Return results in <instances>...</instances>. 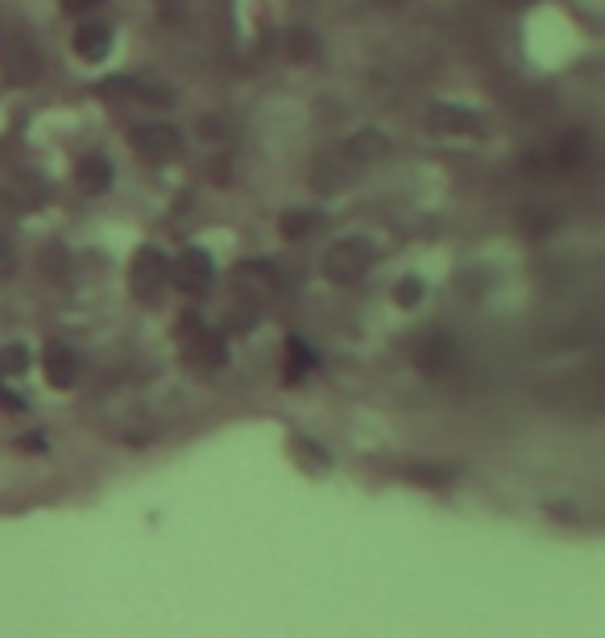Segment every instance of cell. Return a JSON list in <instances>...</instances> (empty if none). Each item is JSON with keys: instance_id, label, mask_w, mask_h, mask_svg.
<instances>
[{"instance_id": "277c9868", "label": "cell", "mask_w": 605, "mask_h": 638, "mask_svg": "<svg viewBox=\"0 0 605 638\" xmlns=\"http://www.w3.org/2000/svg\"><path fill=\"white\" fill-rule=\"evenodd\" d=\"M166 274H171V262L162 258V249H153V245L137 249V258L129 265V283L141 299H153L158 290L166 287Z\"/></svg>"}, {"instance_id": "8fae6325", "label": "cell", "mask_w": 605, "mask_h": 638, "mask_svg": "<svg viewBox=\"0 0 605 638\" xmlns=\"http://www.w3.org/2000/svg\"><path fill=\"white\" fill-rule=\"evenodd\" d=\"M432 129H440V133H477V112L456 109V104H435L432 109Z\"/></svg>"}, {"instance_id": "7c38bea8", "label": "cell", "mask_w": 605, "mask_h": 638, "mask_svg": "<svg viewBox=\"0 0 605 638\" xmlns=\"http://www.w3.org/2000/svg\"><path fill=\"white\" fill-rule=\"evenodd\" d=\"M584 158H589V133L584 129L564 133L560 150H556V166H560V171H577Z\"/></svg>"}, {"instance_id": "30bf717a", "label": "cell", "mask_w": 605, "mask_h": 638, "mask_svg": "<svg viewBox=\"0 0 605 638\" xmlns=\"http://www.w3.org/2000/svg\"><path fill=\"white\" fill-rule=\"evenodd\" d=\"M75 175H79V187H84L87 196H100V191H109L112 187V162L104 154H87L79 166H75Z\"/></svg>"}, {"instance_id": "7a4b0ae2", "label": "cell", "mask_w": 605, "mask_h": 638, "mask_svg": "<svg viewBox=\"0 0 605 638\" xmlns=\"http://www.w3.org/2000/svg\"><path fill=\"white\" fill-rule=\"evenodd\" d=\"M129 146L150 162H171L183 150V133L166 125V121H146V125L129 129Z\"/></svg>"}, {"instance_id": "8992f818", "label": "cell", "mask_w": 605, "mask_h": 638, "mask_svg": "<svg viewBox=\"0 0 605 638\" xmlns=\"http://www.w3.org/2000/svg\"><path fill=\"white\" fill-rule=\"evenodd\" d=\"M386 154H390V137L382 129H357L345 141V150H341V158H345L348 166H373V162H382Z\"/></svg>"}, {"instance_id": "ac0fdd59", "label": "cell", "mask_w": 605, "mask_h": 638, "mask_svg": "<svg viewBox=\"0 0 605 638\" xmlns=\"http://www.w3.org/2000/svg\"><path fill=\"white\" fill-rule=\"evenodd\" d=\"M25 365H29V356H25L22 345H13V349L4 352V370H13V374H22Z\"/></svg>"}, {"instance_id": "e0dca14e", "label": "cell", "mask_w": 605, "mask_h": 638, "mask_svg": "<svg viewBox=\"0 0 605 638\" xmlns=\"http://www.w3.org/2000/svg\"><path fill=\"white\" fill-rule=\"evenodd\" d=\"M419 295H423V283H419V278H403L398 290H394V303H398V308H415Z\"/></svg>"}, {"instance_id": "ba28073f", "label": "cell", "mask_w": 605, "mask_h": 638, "mask_svg": "<svg viewBox=\"0 0 605 638\" xmlns=\"http://www.w3.org/2000/svg\"><path fill=\"white\" fill-rule=\"evenodd\" d=\"M112 46V25L109 22H84L75 29V50L84 54L87 63H96V59H104Z\"/></svg>"}, {"instance_id": "d6986e66", "label": "cell", "mask_w": 605, "mask_h": 638, "mask_svg": "<svg viewBox=\"0 0 605 638\" xmlns=\"http://www.w3.org/2000/svg\"><path fill=\"white\" fill-rule=\"evenodd\" d=\"M63 4V13H71V17H84V13H91L100 0H59Z\"/></svg>"}, {"instance_id": "6da1fadb", "label": "cell", "mask_w": 605, "mask_h": 638, "mask_svg": "<svg viewBox=\"0 0 605 638\" xmlns=\"http://www.w3.org/2000/svg\"><path fill=\"white\" fill-rule=\"evenodd\" d=\"M369 265H373V245L366 237H345L324 253V278L336 287H348L366 278Z\"/></svg>"}, {"instance_id": "5b68a950", "label": "cell", "mask_w": 605, "mask_h": 638, "mask_svg": "<svg viewBox=\"0 0 605 638\" xmlns=\"http://www.w3.org/2000/svg\"><path fill=\"white\" fill-rule=\"evenodd\" d=\"M38 71H42V54H38V46L29 42V38L17 34V38L4 42V75L13 84H29Z\"/></svg>"}, {"instance_id": "9c48e42d", "label": "cell", "mask_w": 605, "mask_h": 638, "mask_svg": "<svg viewBox=\"0 0 605 638\" xmlns=\"http://www.w3.org/2000/svg\"><path fill=\"white\" fill-rule=\"evenodd\" d=\"M415 365H419L423 374L440 377L453 365V340H448V336H428V340L419 345V352H415Z\"/></svg>"}, {"instance_id": "5bb4252c", "label": "cell", "mask_w": 605, "mask_h": 638, "mask_svg": "<svg viewBox=\"0 0 605 638\" xmlns=\"http://www.w3.org/2000/svg\"><path fill=\"white\" fill-rule=\"evenodd\" d=\"M311 228H316V212H302V208L286 212V216L279 221V233L286 237V241H302Z\"/></svg>"}, {"instance_id": "52a82bcc", "label": "cell", "mask_w": 605, "mask_h": 638, "mask_svg": "<svg viewBox=\"0 0 605 638\" xmlns=\"http://www.w3.org/2000/svg\"><path fill=\"white\" fill-rule=\"evenodd\" d=\"M42 370H46V381H50L54 390H71L75 377H79V356L66 349V345H46Z\"/></svg>"}, {"instance_id": "3957f363", "label": "cell", "mask_w": 605, "mask_h": 638, "mask_svg": "<svg viewBox=\"0 0 605 638\" xmlns=\"http://www.w3.org/2000/svg\"><path fill=\"white\" fill-rule=\"evenodd\" d=\"M166 278H174V287L187 290V295H199V290L212 287V278H217V265H212V258L203 253V249H183L178 258H174L171 274Z\"/></svg>"}, {"instance_id": "2e32d148", "label": "cell", "mask_w": 605, "mask_h": 638, "mask_svg": "<svg viewBox=\"0 0 605 638\" xmlns=\"http://www.w3.org/2000/svg\"><path fill=\"white\" fill-rule=\"evenodd\" d=\"M316 365V356H311V349L302 345V340H291V370H286V381H299L307 370Z\"/></svg>"}, {"instance_id": "9a60e30c", "label": "cell", "mask_w": 605, "mask_h": 638, "mask_svg": "<svg viewBox=\"0 0 605 638\" xmlns=\"http://www.w3.org/2000/svg\"><path fill=\"white\" fill-rule=\"evenodd\" d=\"M291 59L295 63H311V59H320V38L311 34V29H291Z\"/></svg>"}, {"instance_id": "ffe728a7", "label": "cell", "mask_w": 605, "mask_h": 638, "mask_svg": "<svg viewBox=\"0 0 605 638\" xmlns=\"http://www.w3.org/2000/svg\"><path fill=\"white\" fill-rule=\"evenodd\" d=\"M502 4H510V9H527V4H535V0H502Z\"/></svg>"}, {"instance_id": "4fadbf2b", "label": "cell", "mask_w": 605, "mask_h": 638, "mask_svg": "<svg viewBox=\"0 0 605 638\" xmlns=\"http://www.w3.org/2000/svg\"><path fill=\"white\" fill-rule=\"evenodd\" d=\"M192 361L195 365H224V340H220L217 331H199L192 340Z\"/></svg>"}]
</instances>
